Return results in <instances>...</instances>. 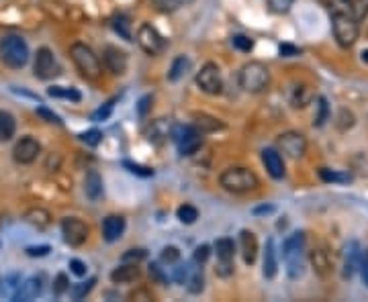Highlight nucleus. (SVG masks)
I'll return each mask as SVG.
<instances>
[{"mask_svg": "<svg viewBox=\"0 0 368 302\" xmlns=\"http://www.w3.org/2000/svg\"><path fill=\"white\" fill-rule=\"evenodd\" d=\"M305 259H307V241L305 233L297 231L289 235L283 243V261L287 276L291 280H299L305 274Z\"/></svg>", "mask_w": 368, "mask_h": 302, "instance_id": "obj_1", "label": "nucleus"}, {"mask_svg": "<svg viewBox=\"0 0 368 302\" xmlns=\"http://www.w3.org/2000/svg\"><path fill=\"white\" fill-rule=\"evenodd\" d=\"M70 58L74 61L76 69L80 72V76L88 82H96L103 76V63L99 60V56L86 45V43H74L70 47Z\"/></svg>", "mask_w": 368, "mask_h": 302, "instance_id": "obj_2", "label": "nucleus"}, {"mask_svg": "<svg viewBox=\"0 0 368 302\" xmlns=\"http://www.w3.org/2000/svg\"><path fill=\"white\" fill-rule=\"evenodd\" d=\"M0 60L10 69H21L29 61V45L21 35H4L0 41Z\"/></svg>", "mask_w": 368, "mask_h": 302, "instance_id": "obj_3", "label": "nucleus"}, {"mask_svg": "<svg viewBox=\"0 0 368 302\" xmlns=\"http://www.w3.org/2000/svg\"><path fill=\"white\" fill-rule=\"evenodd\" d=\"M240 88L249 94H260L270 84V72L262 61H247L238 74Z\"/></svg>", "mask_w": 368, "mask_h": 302, "instance_id": "obj_4", "label": "nucleus"}, {"mask_svg": "<svg viewBox=\"0 0 368 302\" xmlns=\"http://www.w3.org/2000/svg\"><path fill=\"white\" fill-rule=\"evenodd\" d=\"M331 31L340 47H352L358 41L360 25L358 21L346 10H334L331 14Z\"/></svg>", "mask_w": 368, "mask_h": 302, "instance_id": "obj_5", "label": "nucleus"}, {"mask_svg": "<svg viewBox=\"0 0 368 302\" xmlns=\"http://www.w3.org/2000/svg\"><path fill=\"white\" fill-rule=\"evenodd\" d=\"M219 184L232 194H247V192L258 190L260 180L247 168H227L225 172H221Z\"/></svg>", "mask_w": 368, "mask_h": 302, "instance_id": "obj_6", "label": "nucleus"}, {"mask_svg": "<svg viewBox=\"0 0 368 302\" xmlns=\"http://www.w3.org/2000/svg\"><path fill=\"white\" fill-rule=\"evenodd\" d=\"M170 137H172V141L176 143V147L183 155L196 153V149L203 145V133L194 125H172Z\"/></svg>", "mask_w": 368, "mask_h": 302, "instance_id": "obj_7", "label": "nucleus"}, {"mask_svg": "<svg viewBox=\"0 0 368 302\" xmlns=\"http://www.w3.org/2000/svg\"><path fill=\"white\" fill-rule=\"evenodd\" d=\"M135 41L147 56H160L166 50V39L150 23H141L139 25V29L135 33Z\"/></svg>", "mask_w": 368, "mask_h": 302, "instance_id": "obj_8", "label": "nucleus"}, {"mask_svg": "<svg viewBox=\"0 0 368 302\" xmlns=\"http://www.w3.org/2000/svg\"><path fill=\"white\" fill-rule=\"evenodd\" d=\"M196 86L205 92V94H211V96H217L221 94L223 90V80H221V69L217 63L209 61L201 67V72L196 74Z\"/></svg>", "mask_w": 368, "mask_h": 302, "instance_id": "obj_9", "label": "nucleus"}, {"mask_svg": "<svg viewBox=\"0 0 368 302\" xmlns=\"http://www.w3.org/2000/svg\"><path fill=\"white\" fill-rule=\"evenodd\" d=\"M215 253H217V266L215 272L219 278H229L234 274V255H236V243L234 239L221 237L215 241Z\"/></svg>", "mask_w": 368, "mask_h": 302, "instance_id": "obj_10", "label": "nucleus"}, {"mask_svg": "<svg viewBox=\"0 0 368 302\" xmlns=\"http://www.w3.org/2000/svg\"><path fill=\"white\" fill-rule=\"evenodd\" d=\"M33 74L39 80H52V78H58L61 74L60 61L56 60V56L50 47L37 50V56L33 61Z\"/></svg>", "mask_w": 368, "mask_h": 302, "instance_id": "obj_11", "label": "nucleus"}, {"mask_svg": "<svg viewBox=\"0 0 368 302\" xmlns=\"http://www.w3.org/2000/svg\"><path fill=\"white\" fill-rule=\"evenodd\" d=\"M276 145L285 155H289L293 160H299L307 153V139L305 135L299 133V131H287V133L278 135Z\"/></svg>", "mask_w": 368, "mask_h": 302, "instance_id": "obj_12", "label": "nucleus"}, {"mask_svg": "<svg viewBox=\"0 0 368 302\" xmlns=\"http://www.w3.org/2000/svg\"><path fill=\"white\" fill-rule=\"evenodd\" d=\"M39 153H41V145H39V141H37L35 137H31V135L21 137V139L14 143V149H12V158H14V162L21 164V166L33 164V162L39 158Z\"/></svg>", "mask_w": 368, "mask_h": 302, "instance_id": "obj_13", "label": "nucleus"}, {"mask_svg": "<svg viewBox=\"0 0 368 302\" xmlns=\"http://www.w3.org/2000/svg\"><path fill=\"white\" fill-rule=\"evenodd\" d=\"M88 225L76 217H68L61 221V235H63V241L72 247H80L84 245L88 239Z\"/></svg>", "mask_w": 368, "mask_h": 302, "instance_id": "obj_14", "label": "nucleus"}, {"mask_svg": "<svg viewBox=\"0 0 368 302\" xmlns=\"http://www.w3.org/2000/svg\"><path fill=\"white\" fill-rule=\"evenodd\" d=\"M41 292H43V274H39V276H31V278H27V280H23V282L19 284V288H17L14 294H12V301L17 302L35 301L37 296H41Z\"/></svg>", "mask_w": 368, "mask_h": 302, "instance_id": "obj_15", "label": "nucleus"}, {"mask_svg": "<svg viewBox=\"0 0 368 302\" xmlns=\"http://www.w3.org/2000/svg\"><path fill=\"white\" fill-rule=\"evenodd\" d=\"M103 61H105L107 69L111 74H115V76H123L127 72V65H129L127 54L119 47H115V45H107L103 50Z\"/></svg>", "mask_w": 368, "mask_h": 302, "instance_id": "obj_16", "label": "nucleus"}, {"mask_svg": "<svg viewBox=\"0 0 368 302\" xmlns=\"http://www.w3.org/2000/svg\"><path fill=\"white\" fill-rule=\"evenodd\" d=\"M360 259H362L360 243H346V247H344V263H342V276H344L346 280H350V278L354 276V272L360 268Z\"/></svg>", "mask_w": 368, "mask_h": 302, "instance_id": "obj_17", "label": "nucleus"}, {"mask_svg": "<svg viewBox=\"0 0 368 302\" xmlns=\"http://www.w3.org/2000/svg\"><path fill=\"white\" fill-rule=\"evenodd\" d=\"M262 164L274 180L285 178V162H283V155L276 149H270V147L262 149Z\"/></svg>", "mask_w": 368, "mask_h": 302, "instance_id": "obj_18", "label": "nucleus"}, {"mask_svg": "<svg viewBox=\"0 0 368 302\" xmlns=\"http://www.w3.org/2000/svg\"><path fill=\"white\" fill-rule=\"evenodd\" d=\"M262 274L266 280L276 278L278 274V253H276V245L274 239H266V247H264V259H262Z\"/></svg>", "mask_w": 368, "mask_h": 302, "instance_id": "obj_19", "label": "nucleus"}, {"mask_svg": "<svg viewBox=\"0 0 368 302\" xmlns=\"http://www.w3.org/2000/svg\"><path fill=\"white\" fill-rule=\"evenodd\" d=\"M125 219L121 215H109L105 221H103V237L107 243L119 241L125 233Z\"/></svg>", "mask_w": 368, "mask_h": 302, "instance_id": "obj_20", "label": "nucleus"}, {"mask_svg": "<svg viewBox=\"0 0 368 302\" xmlns=\"http://www.w3.org/2000/svg\"><path fill=\"white\" fill-rule=\"evenodd\" d=\"M311 266L315 270V274L319 278H327L329 272H331V259H329V253L325 247H315L311 251Z\"/></svg>", "mask_w": 368, "mask_h": 302, "instance_id": "obj_21", "label": "nucleus"}, {"mask_svg": "<svg viewBox=\"0 0 368 302\" xmlns=\"http://www.w3.org/2000/svg\"><path fill=\"white\" fill-rule=\"evenodd\" d=\"M240 249H242V257H244L245 266H252L258 257V239L252 231L244 229L240 233Z\"/></svg>", "mask_w": 368, "mask_h": 302, "instance_id": "obj_22", "label": "nucleus"}, {"mask_svg": "<svg viewBox=\"0 0 368 302\" xmlns=\"http://www.w3.org/2000/svg\"><path fill=\"white\" fill-rule=\"evenodd\" d=\"M139 276H141L139 266H137V263H125V261H123L119 268H115V270L111 272V280H113L115 284H129V282H135Z\"/></svg>", "mask_w": 368, "mask_h": 302, "instance_id": "obj_23", "label": "nucleus"}, {"mask_svg": "<svg viewBox=\"0 0 368 302\" xmlns=\"http://www.w3.org/2000/svg\"><path fill=\"white\" fill-rule=\"evenodd\" d=\"M172 133V125L166 121V119H158V121H152V125L145 129V137L152 141V143H164Z\"/></svg>", "mask_w": 368, "mask_h": 302, "instance_id": "obj_24", "label": "nucleus"}, {"mask_svg": "<svg viewBox=\"0 0 368 302\" xmlns=\"http://www.w3.org/2000/svg\"><path fill=\"white\" fill-rule=\"evenodd\" d=\"M84 194L90 202H96L101 200L103 196V178L96 170H90L84 178Z\"/></svg>", "mask_w": 368, "mask_h": 302, "instance_id": "obj_25", "label": "nucleus"}, {"mask_svg": "<svg viewBox=\"0 0 368 302\" xmlns=\"http://www.w3.org/2000/svg\"><path fill=\"white\" fill-rule=\"evenodd\" d=\"M186 290L190 294H201L203 288H205V274H203V266L198 263H190V270H188V278H186Z\"/></svg>", "mask_w": 368, "mask_h": 302, "instance_id": "obj_26", "label": "nucleus"}, {"mask_svg": "<svg viewBox=\"0 0 368 302\" xmlns=\"http://www.w3.org/2000/svg\"><path fill=\"white\" fill-rule=\"evenodd\" d=\"M17 133V121L8 111H0V143H6Z\"/></svg>", "mask_w": 368, "mask_h": 302, "instance_id": "obj_27", "label": "nucleus"}, {"mask_svg": "<svg viewBox=\"0 0 368 302\" xmlns=\"http://www.w3.org/2000/svg\"><path fill=\"white\" fill-rule=\"evenodd\" d=\"M313 100V90L305 84H297L291 92V105L295 109H305L307 105Z\"/></svg>", "mask_w": 368, "mask_h": 302, "instance_id": "obj_28", "label": "nucleus"}, {"mask_svg": "<svg viewBox=\"0 0 368 302\" xmlns=\"http://www.w3.org/2000/svg\"><path fill=\"white\" fill-rule=\"evenodd\" d=\"M48 94H50L52 98H63V100H72V103H80V100H82L80 90L68 88V86H52V88L48 90Z\"/></svg>", "mask_w": 368, "mask_h": 302, "instance_id": "obj_29", "label": "nucleus"}, {"mask_svg": "<svg viewBox=\"0 0 368 302\" xmlns=\"http://www.w3.org/2000/svg\"><path fill=\"white\" fill-rule=\"evenodd\" d=\"M194 127L205 135V133H213L217 129H223V122L215 117H209V115H194Z\"/></svg>", "mask_w": 368, "mask_h": 302, "instance_id": "obj_30", "label": "nucleus"}, {"mask_svg": "<svg viewBox=\"0 0 368 302\" xmlns=\"http://www.w3.org/2000/svg\"><path fill=\"white\" fill-rule=\"evenodd\" d=\"M113 29L115 33H119L125 41H133V31H131V21L127 14H115L113 17Z\"/></svg>", "mask_w": 368, "mask_h": 302, "instance_id": "obj_31", "label": "nucleus"}, {"mask_svg": "<svg viewBox=\"0 0 368 302\" xmlns=\"http://www.w3.org/2000/svg\"><path fill=\"white\" fill-rule=\"evenodd\" d=\"M188 69H190V60H188L186 56H178L176 60L172 61V65H170L168 80H170V82H178Z\"/></svg>", "mask_w": 368, "mask_h": 302, "instance_id": "obj_32", "label": "nucleus"}, {"mask_svg": "<svg viewBox=\"0 0 368 302\" xmlns=\"http://www.w3.org/2000/svg\"><path fill=\"white\" fill-rule=\"evenodd\" d=\"M94 284H96V278H88L86 282L74 284V286L70 288V299H72V301H84V299L92 292Z\"/></svg>", "mask_w": 368, "mask_h": 302, "instance_id": "obj_33", "label": "nucleus"}, {"mask_svg": "<svg viewBox=\"0 0 368 302\" xmlns=\"http://www.w3.org/2000/svg\"><path fill=\"white\" fill-rule=\"evenodd\" d=\"M319 178L325 184H346L352 182V176L348 172H338V170H329V168H321L319 170Z\"/></svg>", "mask_w": 368, "mask_h": 302, "instance_id": "obj_34", "label": "nucleus"}, {"mask_svg": "<svg viewBox=\"0 0 368 302\" xmlns=\"http://www.w3.org/2000/svg\"><path fill=\"white\" fill-rule=\"evenodd\" d=\"M346 12H350L356 21H362L368 17V0H344Z\"/></svg>", "mask_w": 368, "mask_h": 302, "instance_id": "obj_35", "label": "nucleus"}, {"mask_svg": "<svg viewBox=\"0 0 368 302\" xmlns=\"http://www.w3.org/2000/svg\"><path fill=\"white\" fill-rule=\"evenodd\" d=\"M25 219H27L31 225H35L37 229H45V227L52 223L50 213H48V211H43V208H33V211H29V213L25 215Z\"/></svg>", "mask_w": 368, "mask_h": 302, "instance_id": "obj_36", "label": "nucleus"}, {"mask_svg": "<svg viewBox=\"0 0 368 302\" xmlns=\"http://www.w3.org/2000/svg\"><path fill=\"white\" fill-rule=\"evenodd\" d=\"M317 113H315V119H313V127H323L325 122L329 121V105H327V98H323V96H319L317 98Z\"/></svg>", "mask_w": 368, "mask_h": 302, "instance_id": "obj_37", "label": "nucleus"}, {"mask_svg": "<svg viewBox=\"0 0 368 302\" xmlns=\"http://www.w3.org/2000/svg\"><path fill=\"white\" fill-rule=\"evenodd\" d=\"M176 217H178V221H181L183 225H192V223H196V219H198V211H196L192 204H183V206H178Z\"/></svg>", "mask_w": 368, "mask_h": 302, "instance_id": "obj_38", "label": "nucleus"}, {"mask_svg": "<svg viewBox=\"0 0 368 302\" xmlns=\"http://www.w3.org/2000/svg\"><path fill=\"white\" fill-rule=\"evenodd\" d=\"M160 261L166 263V266H176V263L181 261V249L174 247V245L164 247L162 253H160Z\"/></svg>", "mask_w": 368, "mask_h": 302, "instance_id": "obj_39", "label": "nucleus"}, {"mask_svg": "<svg viewBox=\"0 0 368 302\" xmlns=\"http://www.w3.org/2000/svg\"><path fill=\"white\" fill-rule=\"evenodd\" d=\"M78 137H80V141H82V143H86L88 147H96V145L103 141V133H101L99 129L84 131V133H80Z\"/></svg>", "mask_w": 368, "mask_h": 302, "instance_id": "obj_40", "label": "nucleus"}, {"mask_svg": "<svg viewBox=\"0 0 368 302\" xmlns=\"http://www.w3.org/2000/svg\"><path fill=\"white\" fill-rule=\"evenodd\" d=\"M147 257V251L145 249H129V251H125L121 257V261L125 263H139V261H143Z\"/></svg>", "mask_w": 368, "mask_h": 302, "instance_id": "obj_41", "label": "nucleus"}, {"mask_svg": "<svg viewBox=\"0 0 368 302\" xmlns=\"http://www.w3.org/2000/svg\"><path fill=\"white\" fill-rule=\"evenodd\" d=\"M123 168H127L131 174L141 176V178H150V176H154V170L143 168V166H139V164H133V162H129V160H125V162H123Z\"/></svg>", "mask_w": 368, "mask_h": 302, "instance_id": "obj_42", "label": "nucleus"}, {"mask_svg": "<svg viewBox=\"0 0 368 302\" xmlns=\"http://www.w3.org/2000/svg\"><path fill=\"white\" fill-rule=\"evenodd\" d=\"M232 43H234V47H236L238 52H242V54H249V52L254 50V41H252L249 37H245V35H236V37L232 39Z\"/></svg>", "mask_w": 368, "mask_h": 302, "instance_id": "obj_43", "label": "nucleus"}, {"mask_svg": "<svg viewBox=\"0 0 368 302\" xmlns=\"http://www.w3.org/2000/svg\"><path fill=\"white\" fill-rule=\"evenodd\" d=\"M295 4V0H268V8L276 14H285L291 10V6Z\"/></svg>", "mask_w": 368, "mask_h": 302, "instance_id": "obj_44", "label": "nucleus"}, {"mask_svg": "<svg viewBox=\"0 0 368 302\" xmlns=\"http://www.w3.org/2000/svg\"><path fill=\"white\" fill-rule=\"evenodd\" d=\"M65 292H70V280L65 274H58L54 280V294L56 296H63Z\"/></svg>", "mask_w": 368, "mask_h": 302, "instance_id": "obj_45", "label": "nucleus"}, {"mask_svg": "<svg viewBox=\"0 0 368 302\" xmlns=\"http://www.w3.org/2000/svg\"><path fill=\"white\" fill-rule=\"evenodd\" d=\"M209 257H211V247H209V245H198V247L194 249L192 261L198 263V266H205Z\"/></svg>", "mask_w": 368, "mask_h": 302, "instance_id": "obj_46", "label": "nucleus"}, {"mask_svg": "<svg viewBox=\"0 0 368 302\" xmlns=\"http://www.w3.org/2000/svg\"><path fill=\"white\" fill-rule=\"evenodd\" d=\"M113 100H109V103H105L99 111H94L92 113V121L94 122H101V121H107L109 117H111V113H113Z\"/></svg>", "mask_w": 368, "mask_h": 302, "instance_id": "obj_47", "label": "nucleus"}, {"mask_svg": "<svg viewBox=\"0 0 368 302\" xmlns=\"http://www.w3.org/2000/svg\"><path fill=\"white\" fill-rule=\"evenodd\" d=\"M183 2L186 0H154L158 10H162V12H174L178 6H183Z\"/></svg>", "mask_w": 368, "mask_h": 302, "instance_id": "obj_48", "label": "nucleus"}, {"mask_svg": "<svg viewBox=\"0 0 368 302\" xmlns=\"http://www.w3.org/2000/svg\"><path fill=\"white\" fill-rule=\"evenodd\" d=\"M152 103H154V96H152V94H145V96L139 98V103H137V115H139L141 119L147 117V113H150V109H152Z\"/></svg>", "mask_w": 368, "mask_h": 302, "instance_id": "obj_49", "label": "nucleus"}, {"mask_svg": "<svg viewBox=\"0 0 368 302\" xmlns=\"http://www.w3.org/2000/svg\"><path fill=\"white\" fill-rule=\"evenodd\" d=\"M50 251H52L50 245H31V247L25 249V253H27L29 257H45Z\"/></svg>", "mask_w": 368, "mask_h": 302, "instance_id": "obj_50", "label": "nucleus"}, {"mask_svg": "<svg viewBox=\"0 0 368 302\" xmlns=\"http://www.w3.org/2000/svg\"><path fill=\"white\" fill-rule=\"evenodd\" d=\"M354 125V115L350 113V111H340V121H338V129L340 131H346V129H350Z\"/></svg>", "mask_w": 368, "mask_h": 302, "instance_id": "obj_51", "label": "nucleus"}, {"mask_svg": "<svg viewBox=\"0 0 368 302\" xmlns=\"http://www.w3.org/2000/svg\"><path fill=\"white\" fill-rule=\"evenodd\" d=\"M37 115H39L41 119H45L48 122H54V125H60V127L63 125V121H61L60 117H58V115H56L54 111L45 109V107H39V109H37Z\"/></svg>", "mask_w": 368, "mask_h": 302, "instance_id": "obj_52", "label": "nucleus"}, {"mask_svg": "<svg viewBox=\"0 0 368 302\" xmlns=\"http://www.w3.org/2000/svg\"><path fill=\"white\" fill-rule=\"evenodd\" d=\"M70 272H72L74 276H78V278H84L86 272H88V268H86V263L80 261V259H70Z\"/></svg>", "mask_w": 368, "mask_h": 302, "instance_id": "obj_53", "label": "nucleus"}, {"mask_svg": "<svg viewBox=\"0 0 368 302\" xmlns=\"http://www.w3.org/2000/svg\"><path fill=\"white\" fill-rule=\"evenodd\" d=\"M188 270H190V263H181V266L174 268V280H176L178 284H184V282H186Z\"/></svg>", "mask_w": 368, "mask_h": 302, "instance_id": "obj_54", "label": "nucleus"}, {"mask_svg": "<svg viewBox=\"0 0 368 302\" xmlns=\"http://www.w3.org/2000/svg\"><path fill=\"white\" fill-rule=\"evenodd\" d=\"M150 276H152L156 282H160V284H166V282H168L166 274L162 272V268H160L158 263H152V266H150Z\"/></svg>", "mask_w": 368, "mask_h": 302, "instance_id": "obj_55", "label": "nucleus"}, {"mask_svg": "<svg viewBox=\"0 0 368 302\" xmlns=\"http://www.w3.org/2000/svg\"><path fill=\"white\" fill-rule=\"evenodd\" d=\"M129 299H133V301H154V294L150 290H145V288H139V290L131 292Z\"/></svg>", "mask_w": 368, "mask_h": 302, "instance_id": "obj_56", "label": "nucleus"}, {"mask_svg": "<svg viewBox=\"0 0 368 302\" xmlns=\"http://www.w3.org/2000/svg\"><path fill=\"white\" fill-rule=\"evenodd\" d=\"M299 54H301V50L295 47V45H289V43H283V45H280V56H285V58H295V56H299Z\"/></svg>", "mask_w": 368, "mask_h": 302, "instance_id": "obj_57", "label": "nucleus"}, {"mask_svg": "<svg viewBox=\"0 0 368 302\" xmlns=\"http://www.w3.org/2000/svg\"><path fill=\"white\" fill-rule=\"evenodd\" d=\"M360 274H362V282L368 286V251L360 259Z\"/></svg>", "mask_w": 368, "mask_h": 302, "instance_id": "obj_58", "label": "nucleus"}, {"mask_svg": "<svg viewBox=\"0 0 368 302\" xmlns=\"http://www.w3.org/2000/svg\"><path fill=\"white\" fill-rule=\"evenodd\" d=\"M268 213H274V206H256L254 208V215H268Z\"/></svg>", "mask_w": 368, "mask_h": 302, "instance_id": "obj_59", "label": "nucleus"}, {"mask_svg": "<svg viewBox=\"0 0 368 302\" xmlns=\"http://www.w3.org/2000/svg\"><path fill=\"white\" fill-rule=\"evenodd\" d=\"M360 58H362V61H365V63H368V50H365V52L360 54Z\"/></svg>", "mask_w": 368, "mask_h": 302, "instance_id": "obj_60", "label": "nucleus"}]
</instances>
